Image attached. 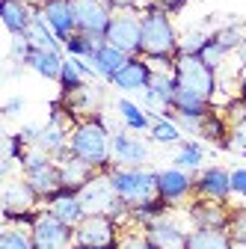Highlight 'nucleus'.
<instances>
[{"mask_svg": "<svg viewBox=\"0 0 246 249\" xmlns=\"http://www.w3.org/2000/svg\"><path fill=\"white\" fill-rule=\"evenodd\" d=\"M113 6L107 0H74V18H77V33L104 39L107 27L113 21Z\"/></svg>", "mask_w": 246, "mask_h": 249, "instance_id": "nucleus-9", "label": "nucleus"}, {"mask_svg": "<svg viewBox=\"0 0 246 249\" xmlns=\"http://www.w3.org/2000/svg\"><path fill=\"white\" fill-rule=\"evenodd\" d=\"M178 30L172 24V15L163 6H148L142 12V42H140V56L148 62L172 69L178 56Z\"/></svg>", "mask_w": 246, "mask_h": 249, "instance_id": "nucleus-2", "label": "nucleus"}, {"mask_svg": "<svg viewBox=\"0 0 246 249\" xmlns=\"http://www.w3.org/2000/svg\"><path fill=\"white\" fill-rule=\"evenodd\" d=\"M128 59H131L128 53H122L119 48H113V45H107V42H104V45H101V48L95 51V56L89 59V66L95 69V77H98V80L110 83V80H113V77L119 74V69L125 66Z\"/></svg>", "mask_w": 246, "mask_h": 249, "instance_id": "nucleus-21", "label": "nucleus"}, {"mask_svg": "<svg viewBox=\"0 0 246 249\" xmlns=\"http://www.w3.org/2000/svg\"><path fill=\"white\" fill-rule=\"evenodd\" d=\"M107 45L119 48L128 56H140V42H142V15H137V9H122L113 15L110 27H107Z\"/></svg>", "mask_w": 246, "mask_h": 249, "instance_id": "nucleus-6", "label": "nucleus"}, {"mask_svg": "<svg viewBox=\"0 0 246 249\" xmlns=\"http://www.w3.org/2000/svg\"><path fill=\"white\" fill-rule=\"evenodd\" d=\"M69 249H89V246H83V243H77V240H74V243H71Z\"/></svg>", "mask_w": 246, "mask_h": 249, "instance_id": "nucleus-43", "label": "nucleus"}, {"mask_svg": "<svg viewBox=\"0 0 246 249\" xmlns=\"http://www.w3.org/2000/svg\"><path fill=\"white\" fill-rule=\"evenodd\" d=\"M148 160V142L128 131L113 134V166H145Z\"/></svg>", "mask_w": 246, "mask_h": 249, "instance_id": "nucleus-15", "label": "nucleus"}, {"mask_svg": "<svg viewBox=\"0 0 246 249\" xmlns=\"http://www.w3.org/2000/svg\"><path fill=\"white\" fill-rule=\"evenodd\" d=\"M142 231H145L148 243L155 249H184L187 246V234H190L178 220H172L169 213L160 216V220H155V223H148Z\"/></svg>", "mask_w": 246, "mask_h": 249, "instance_id": "nucleus-12", "label": "nucleus"}, {"mask_svg": "<svg viewBox=\"0 0 246 249\" xmlns=\"http://www.w3.org/2000/svg\"><path fill=\"white\" fill-rule=\"evenodd\" d=\"M172 74L178 80V89H187V92H196V95L213 101L217 95V69H211L202 56H187V53H178L175 56V66H172Z\"/></svg>", "mask_w": 246, "mask_h": 249, "instance_id": "nucleus-4", "label": "nucleus"}, {"mask_svg": "<svg viewBox=\"0 0 246 249\" xmlns=\"http://www.w3.org/2000/svg\"><path fill=\"white\" fill-rule=\"evenodd\" d=\"M228 234L234 243H246V208L231 211V220H228Z\"/></svg>", "mask_w": 246, "mask_h": 249, "instance_id": "nucleus-34", "label": "nucleus"}, {"mask_svg": "<svg viewBox=\"0 0 246 249\" xmlns=\"http://www.w3.org/2000/svg\"><path fill=\"white\" fill-rule=\"evenodd\" d=\"M80 199L86 205V213H107V216H113L116 223H119V216H131V208L116 196L107 172H98L95 178H92L80 190Z\"/></svg>", "mask_w": 246, "mask_h": 249, "instance_id": "nucleus-5", "label": "nucleus"}, {"mask_svg": "<svg viewBox=\"0 0 246 249\" xmlns=\"http://www.w3.org/2000/svg\"><path fill=\"white\" fill-rule=\"evenodd\" d=\"M166 213H169V205H166L160 196H155V199H148V202H142V205H134V208H131V220L145 229L148 223L160 220V216H166Z\"/></svg>", "mask_w": 246, "mask_h": 249, "instance_id": "nucleus-30", "label": "nucleus"}, {"mask_svg": "<svg viewBox=\"0 0 246 249\" xmlns=\"http://www.w3.org/2000/svg\"><path fill=\"white\" fill-rule=\"evenodd\" d=\"M36 9H39V3H30V0H3L0 3V18H3L6 33L24 36L36 18Z\"/></svg>", "mask_w": 246, "mask_h": 249, "instance_id": "nucleus-17", "label": "nucleus"}, {"mask_svg": "<svg viewBox=\"0 0 246 249\" xmlns=\"http://www.w3.org/2000/svg\"><path fill=\"white\" fill-rule=\"evenodd\" d=\"M240 98L246 101V71H243V77H240Z\"/></svg>", "mask_w": 246, "mask_h": 249, "instance_id": "nucleus-42", "label": "nucleus"}, {"mask_svg": "<svg viewBox=\"0 0 246 249\" xmlns=\"http://www.w3.org/2000/svg\"><path fill=\"white\" fill-rule=\"evenodd\" d=\"M39 134H42V124H24V128L18 131V137L24 140V145H27V148H30V145H36Z\"/></svg>", "mask_w": 246, "mask_h": 249, "instance_id": "nucleus-39", "label": "nucleus"}, {"mask_svg": "<svg viewBox=\"0 0 246 249\" xmlns=\"http://www.w3.org/2000/svg\"><path fill=\"white\" fill-rule=\"evenodd\" d=\"M0 249H36L33 234L24 231L21 226H6L0 234Z\"/></svg>", "mask_w": 246, "mask_h": 249, "instance_id": "nucleus-32", "label": "nucleus"}, {"mask_svg": "<svg viewBox=\"0 0 246 249\" xmlns=\"http://www.w3.org/2000/svg\"><path fill=\"white\" fill-rule=\"evenodd\" d=\"M30 234H33L36 249H69L74 243V229L66 226L51 211H39L36 223L30 226Z\"/></svg>", "mask_w": 246, "mask_h": 249, "instance_id": "nucleus-7", "label": "nucleus"}, {"mask_svg": "<svg viewBox=\"0 0 246 249\" xmlns=\"http://www.w3.org/2000/svg\"><path fill=\"white\" fill-rule=\"evenodd\" d=\"M234 53H237V62H240V71H246V39H243V45Z\"/></svg>", "mask_w": 246, "mask_h": 249, "instance_id": "nucleus-41", "label": "nucleus"}, {"mask_svg": "<svg viewBox=\"0 0 246 249\" xmlns=\"http://www.w3.org/2000/svg\"><path fill=\"white\" fill-rule=\"evenodd\" d=\"M202 163H205V145L199 140H184L175 151L172 166H178L184 172H199V169H205Z\"/></svg>", "mask_w": 246, "mask_h": 249, "instance_id": "nucleus-28", "label": "nucleus"}, {"mask_svg": "<svg viewBox=\"0 0 246 249\" xmlns=\"http://www.w3.org/2000/svg\"><path fill=\"white\" fill-rule=\"evenodd\" d=\"M231 196L246 199V166L231 169Z\"/></svg>", "mask_w": 246, "mask_h": 249, "instance_id": "nucleus-38", "label": "nucleus"}, {"mask_svg": "<svg viewBox=\"0 0 246 249\" xmlns=\"http://www.w3.org/2000/svg\"><path fill=\"white\" fill-rule=\"evenodd\" d=\"M69 151L74 158L86 160L89 166H95L98 172L113 169V134L107 128V122L101 116H86L71 124L69 134Z\"/></svg>", "mask_w": 246, "mask_h": 249, "instance_id": "nucleus-1", "label": "nucleus"}, {"mask_svg": "<svg viewBox=\"0 0 246 249\" xmlns=\"http://www.w3.org/2000/svg\"><path fill=\"white\" fill-rule=\"evenodd\" d=\"M172 113L184 116V119H205L211 113V101L202 98V95H196V92L178 89L175 92V101H172Z\"/></svg>", "mask_w": 246, "mask_h": 249, "instance_id": "nucleus-26", "label": "nucleus"}, {"mask_svg": "<svg viewBox=\"0 0 246 249\" xmlns=\"http://www.w3.org/2000/svg\"><path fill=\"white\" fill-rule=\"evenodd\" d=\"M208 36H211V33H202V30H190V33L181 39V45H178V53L199 56V53H202V48L208 45Z\"/></svg>", "mask_w": 246, "mask_h": 249, "instance_id": "nucleus-33", "label": "nucleus"}, {"mask_svg": "<svg viewBox=\"0 0 246 249\" xmlns=\"http://www.w3.org/2000/svg\"><path fill=\"white\" fill-rule=\"evenodd\" d=\"M92 77H95V69L89 66V59H77V56H66L63 62V74H59V89H63V95H74L80 92Z\"/></svg>", "mask_w": 246, "mask_h": 249, "instance_id": "nucleus-19", "label": "nucleus"}, {"mask_svg": "<svg viewBox=\"0 0 246 249\" xmlns=\"http://www.w3.org/2000/svg\"><path fill=\"white\" fill-rule=\"evenodd\" d=\"M187 216L193 229H228L231 211L226 208V202H211V199H196L187 208Z\"/></svg>", "mask_w": 246, "mask_h": 249, "instance_id": "nucleus-16", "label": "nucleus"}, {"mask_svg": "<svg viewBox=\"0 0 246 249\" xmlns=\"http://www.w3.org/2000/svg\"><path fill=\"white\" fill-rule=\"evenodd\" d=\"M24 107H27V98H24V95H15V98H9V101L3 104V113H6V116H18Z\"/></svg>", "mask_w": 246, "mask_h": 249, "instance_id": "nucleus-40", "label": "nucleus"}, {"mask_svg": "<svg viewBox=\"0 0 246 249\" xmlns=\"http://www.w3.org/2000/svg\"><path fill=\"white\" fill-rule=\"evenodd\" d=\"M211 39L217 42V48L228 56V53H234V51L243 45L246 36H243V27H240V24H226V27H220V30H213Z\"/></svg>", "mask_w": 246, "mask_h": 249, "instance_id": "nucleus-31", "label": "nucleus"}, {"mask_svg": "<svg viewBox=\"0 0 246 249\" xmlns=\"http://www.w3.org/2000/svg\"><path fill=\"white\" fill-rule=\"evenodd\" d=\"M116 113H119L122 124H125L128 131H137V134L148 131V128H151V122H155V116H151L142 104L131 101V98H119V101H116Z\"/></svg>", "mask_w": 246, "mask_h": 249, "instance_id": "nucleus-24", "label": "nucleus"}, {"mask_svg": "<svg viewBox=\"0 0 246 249\" xmlns=\"http://www.w3.org/2000/svg\"><path fill=\"white\" fill-rule=\"evenodd\" d=\"M107 175H110L116 196L128 208L142 205L158 196V172H151L145 166H113Z\"/></svg>", "mask_w": 246, "mask_h": 249, "instance_id": "nucleus-3", "label": "nucleus"}, {"mask_svg": "<svg viewBox=\"0 0 246 249\" xmlns=\"http://www.w3.org/2000/svg\"><path fill=\"white\" fill-rule=\"evenodd\" d=\"M48 211L53 216H59V220H63L66 226H71V229H77L86 220V205H83L80 193L69 190V187H63L53 199H48Z\"/></svg>", "mask_w": 246, "mask_h": 249, "instance_id": "nucleus-18", "label": "nucleus"}, {"mask_svg": "<svg viewBox=\"0 0 246 249\" xmlns=\"http://www.w3.org/2000/svg\"><path fill=\"white\" fill-rule=\"evenodd\" d=\"M27 39H30V45L33 48H42V51H63V42L56 39V33L48 27V21H45V15L36 9V18H33V24H30V30L24 33Z\"/></svg>", "mask_w": 246, "mask_h": 249, "instance_id": "nucleus-27", "label": "nucleus"}, {"mask_svg": "<svg viewBox=\"0 0 246 249\" xmlns=\"http://www.w3.org/2000/svg\"><path fill=\"white\" fill-rule=\"evenodd\" d=\"M74 240L89 249H107L119 243V223L107 213H86V220L74 229Z\"/></svg>", "mask_w": 246, "mask_h": 249, "instance_id": "nucleus-8", "label": "nucleus"}, {"mask_svg": "<svg viewBox=\"0 0 246 249\" xmlns=\"http://www.w3.org/2000/svg\"><path fill=\"white\" fill-rule=\"evenodd\" d=\"M119 249H155V246L148 243L145 231H131L125 237H119Z\"/></svg>", "mask_w": 246, "mask_h": 249, "instance_id": "nucleus-37", "label": "nucleus"}, {"mask_svg": "<svg viewBox=\"0 0 246 249\" xmlns=\"http://www.w3.org/2000/svg\"><path fill=\"white\" fill-rule=\"evenodd\" d=\"M56 163H59V175H63V187H69V190H74V193H80L83 187L98 175V169H95V166H89L86 160L74 158L71 151L66 154V158H59Z\"/></svg>", "mask_w": 246, "mask_h": 249, "instance_id": "nucleus-20", "label": "nucleus"}, {"mask_svg": "<svg viewBox=\"0 0 246 249\" xmlns=\"http://www.w3.org/2000/svg\"><path fill=\"white\" fill-rule=\"evenodd\" d=\"M151 77H155V66L145 56H131L110 80V86H116L119 92H142L151 83Z\"/></svg>", "mask_w": 246, "mask_h": 249, "instance_id": "nucleus-14", "label": "nucleus"}, {"mask_svg": "<svg viewBox=\"0 0 246 249\" xmlns=\"http://www.w3.org/2000/svg\"><path fill=\"white\" fill-rule=\"evenodd\" d=\"M39 3H42V0H39Z\"/></svg>", "mask_w": 246, "mask_h": 249, "instance_id": "nucleus-44", "label": "nucleus"}, {"mask_svg": "<svg viewBox=\"0 0 246 249\" xmlns=\"http://www.w3.org/2000/svg\"><path fill=\"white\" fill-rule=\"evenodd\" d=\"M39 12L45 15L48 27L56 33L59 42L77 33V18H74V0H42Z\"/></svg>", "mask_w": 246, "mask_h": 249, "instance_id": "nucleus-11", "label": "nucleus"}, {"mask_svg": "<svg viewBox=\"0 0 246 249\" xmlns=\"http://www.w3.org/2000/svg\"><path fill=\"white\" fill-rule=\"evenodd\" d=\"M104 45V39H95V36H86V33H74L63 42V51L66 56H77V59H92L95 51Z\"/></svg>", "mask_w": 246, "mask_h": 249, "instance_id": "nucleus-29", "label": "nucleus"}, {"mask_svg": "<svg viewBox=\"0 0 246 249\" xmlns=\"http://www.w3.org/2000/svg\"><path fill=\"white\" fill-rule=\"evenodd\" d=\"M196 196L211 202H228L231 196V172L223 166H205L196 175Z\"/></svg>", "mask_w": 246, "mask_h": 249, "instance_id": "nucleus-13", "label": "nucleus"}, {"mask_svg": "<svg viewBox=\"0 0 246 249\" xmlns=\"http://www.w3.org/2000/svg\"><path fill=\"white\" fill-rule=\"evenodd\" d=\"M148 140L158 142V145H181L184 142V131H181V124L175 122L172 110L155 116V122H151V128H148Z\"/></svg>", "mask_w": 246, "mask_h": 249, "instance_id": "nucleus-23", "label": "nucleus"}, {"mask_svg": "<svg viewBox=\"0 0 246 249\" xmlns=\"http://www.w3.org/2000/svg\"><path fill=\"white\" fill-rule=\"evenodd\" d=\"M190 193H196V178L193 172H184L178 166H166V169H158V196L175 208L187 199Z\"/></svg>", "mask_w": 246, "mask_h": 249, "instance_id": "nucleus-10", "label": "nucleus"}, {"mask_svg": "<svg viewBox=\"0 0 246 249\" xmlns=\"http://www.w3.org/2000/svg\"><path fill=\"white\" fill-rule=\"evenodd\" d=\"M63 62H66V51H42V48H33V51H30V56H27V69H33L45 80H59V74H63Z\"/></svg>", "mask_w": 246, "mask_h": 249, "instance_id": "nucleus-22", "label": "nucleus"}, {"mask_svg": "<svg viewBox=\"0 0 246 249\" xmlns=\"http://www.w3.org/2000/svg\"><path fill=\"white\" fill-rule=\"evenodd\" d=\"M30 51H33V45H30L27 36H12V48H9V59H12V62H21V66H27Z\"/></svg>", "mask_w": 246, "mask_h": 249, "instance_id": "nucleus-35", "label": "nucleus"}, {"mask_svg": "<svg viewBox=\"0 0 246 249\" xmlns=\"http://www.w3.org/2000/svg\"><path fill=\"white\" fill-rule=\"evenodd\" d=\"M228 148L246 158V122L231 124V131H228Z\"/></svg>", "mask_w": 246, "mask_h": 249, "instance_id": "nucleus-36", "label": "nucleus"}, {"mask_svg": "<svg viewBox=\"0 0 246 249\" xmlns=\"http://www.w3.org/2000/svg\"><path fill=\"white\" fill-rule=\"evenodd\" d=\"M184 249H234L228 229H190Z\"/></svg>", "mask_w": 246, "mask_h": 249, "instance_id": "nucleus-25", "label": "nucleus"}]
</instances>
